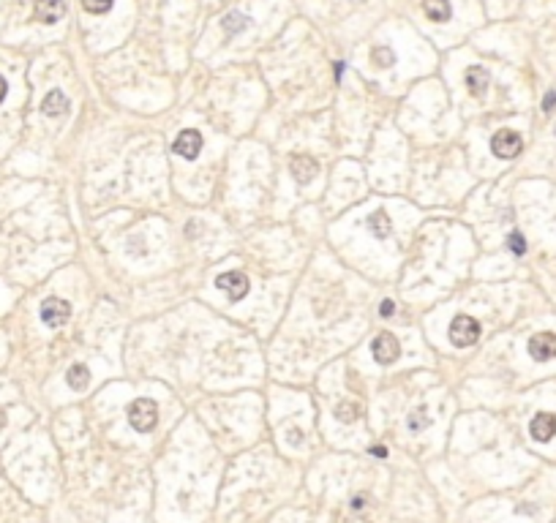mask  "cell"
Wrapping results in <instances>:
<instances>
[{"label": "cell", "mask_w": 556, "mask_h": 523, "mask_svg": "<svg viewBox=\"0 0 556 523\" xmlns=\"http://www.w3.org/2000/svg\"><path fill=\"white\" fill-rule=\"evenodd\" d=\"M69 316H71V305L66 300L60 298L44 300V305H41V322L47 327H60V324L69 322Z\"/></svg>", "instance_id": "4"}, {"label": "cell", "mask_w": 556, "mask_h": 523, "mask_svg": "<svg viewBox=\"0 0 556 523\" xmlns=\"http://www.w3.org/2000/svg\"><path fill=\"white\" fill-rule=\"evenodd\" d=\"M66 14V3L63 0H36L33 8V19L41 25H55L60 22V16Z\"/></svg>", "instance_id": "7"}, {"label": "cell", "mask_w": 556, "mask_h": 523, "mask_svg": "<svg viewBox=\"0 0 556 523\" xmlns=\"http://www.w3.org/2000/svg\"><path fill=\"white\" fill-rule=\"evenodd\" d=\"M371 60H374V66H379V69H390V66L396 63V52H393L390 47H374Z\"/></svg>", "instance_id": "17"}, {"label": "cell", "mask_w": 556, "mask_h": 523, "mask_svg": "<svg viewBox=\"0 0 556 523\" xmlns=\"http://www.w3.org/2000/svg\"><path fill=\"white\" fill-rule=\"evenodd\" d=\"M477 338H480V324H477V319L467 316V313H458V316L453 319V324H450V341H453V346L467 349V346L475 344Z\"/></svg>", "instance_id": "2"}, {"label": "cell", "mask_w": 556, "mask_h": 523, "mask_svg": "<svg viewBox=\"0 0 556 523\" xmlns=\"http://www.w3.org/2000/svg\"><path fill=\"white\" fill-rule=\"evenodd\" d=\"M216 287L221 292H227L232 300H243L248 295V289H251V284H248V278L243 273H221L216 278Z\"/></svg>", "instance_id": "6"}, {"label": "cell", "mask_w": 556, "mask_h": 523, "mask_svg": "<svg viewBox=\"0 0 556 523\" xmlns=\"http://www.w3.org/2000/svg\"><path fill=\"white\" fill-rule=\"evenodd\" d=\"M221 25H224L227 36H232V33H240V30H245V27H248V16H243V14H227Z\"/></svg>", "instance_id": "18"}, {"label": "cell", "mask_w": 556, "mask_h": 523, "mask_svg": "<svg viewBox=\"0 0 556 523\" xmlns=\"http://www.w3.org/2000/svg\"><path fill=\"white\" fill-rule=\"evenodd\" d=\"M423 11L428 14L431 22H447L453 14L450 0H423Z\"/></svg>", "instance_id": "13"}, {"label": "cell", "mask_w": 556, "mask_h": 523, "mask_svg": "<svg viewBox=\"0 0 556 523\" xmlns=\"http://www.w3.org/2000/svg\"><path fill=\"white\" fill-rule=\"evenodd\" d=\"M428 425H431V414H425V409H417V412L409 414V431L420 434V431H425Z\"/></svg>", "instance_id": "19"}, {"label": "cell", "mask_w": 556, "mask_h": 523, "mask_svg": "<svg viewBox=\"0 0 556 523\" xmlns=\"http://www.w3.org/2000/svg\"><path fill=\"white\" fill-rule=\"evenodd\" d=\"M172 150H175L177 155H183V158H197V155H199V150H202V134H199V131H194V129L180 131V137L175 140Z\"/></svg>", "instance_id": "9"}, {"label": "cell", "mask_w": 556, "mask_h": 523, "mask_svg": "<svg viewBox=\"0 0 556 523\" xmlns=\"http://www.w3.org/2000/svg\"><path fill=\"white\" fill-rule=\"evenodd\" d=\"M129 423H131V428L140 431V434L153 431L156 423H159V406H156V401H151V398H137V401L129 406Z\"/></svg>", "instance_id": "1"}, {"label": "cell", "mask_w": 556, "mask_h": 523, "mask_svg": "<svg viewBox=\"0 0 556 523\" xmlns=\"http://www.w3.org/2000/svg\"><path fill=\"white\" fill-rule=\"evenodd\" d=\"M507 245H510V251H513V254H518V256H521V254L526 251V243H524V237H521L518 232H513V234H510Z\"/></svg>", "instance_id": "22"}, {"label": "cell", "mask_w": 556, "mask_h": 523, "mask_svg": "<svg viewBox=\"0 0 556 523\" xmlns=\"http://www.w3.org/2000/svg\"><path fill=\"white\" fill-rule=\"evenodd\" d=\"M368 229H371V234H374V237L388 240V234L393 232V221L388 219V213H385V210H377V213L368 219Z\"/></svg>", "instance_id": "14"}, {"label": "cell", "mask_w": 556, "mask_h": 523, "mask_svg": "<svg viewBox=\"0 0 556 523\" xmlns=\"http://www.w3.org/2000/svg\"><path fill=\"white\" fill-rule=\"evenodd\" d=\"M357 403H341L338 409H335V420H341V423H355L357 420Z\"/></svg>", "instance_id": "20"}, {"label": "cell", "mask_w": 556, "mask_h": 523, "mask_svg": "<svg viewBox=\"0 0 556 523\" xmlns=\"http://www.w3.org/2000/svg\"><path fill=\"white\" fill-rule=\"evenodd\" d=\"M66 381H69L71 390H85L87 381H90V371L85 366H71L69 374H66Z\"/></svg>", "instance_id": "16"}, {"label": "cell", "mask_w": 556, "mask_h": 523, "mask_svg": "<svg viewBox=\"0 0 556 523\" xmlns=\"http://www.w3.org/2000/svg\"><path fill=\"white\" fill-rule=\"evenodd\" d=\"M467 87H469L472 96H482L485 87H488V71H485L482 66H472V69L467 71Z\"/></svg>", "instance_id": "15"}, {"label": "cell", "mask_w": 556, "mask_h": 523, "mask_svg": "<svg viewBox=\"0 0 556 523\" xmlns=\"http://www.w3.org/2000/svg\"><path fill=\"white\" fill-rule=\"evenodd\" d=\"M3 425H5V412L0 409V428H3Z\"/></svg>", "instance_id": "28"}, {"label": "cell", "mask_w": 556, "mask_h": 523, "mask_svg": "<svg viewBox=\"0 0 556 523\" xmlns=\"http://www.w3.org/2000/svg\"><path fill=\"white\" fill-rule=\"evenodd\" d=\"M363 504H366L363 496H355V499H352V507H355V510H363Z\"/></svg>", "instance_id": "25"}, {"label": "cell", "mask_w": 556, "mask_h": 523, "mask_svg": "<svg viewBox=\"0 0 556 523\" xmlns=\"http://www.w3.org/2000/svg\"><path fill=\"white\" fill-rule=\"evenodd\" d=\"M371 352H374V360H377V363L390 366V363H396L398 355H401V344H398V338L393 333H382V335H377Z\"/></svg>", "instance_id": "5"}, {"label": "cell", "mask_w": 556, "mask_h": 523, "mask_svg": "<svg viewBox=\"0 0 556 523\" xmlns=\"http://www.w3.org/2000/svg\"><path fill=\"white\" fill-rule=\"evenodd\" d=\"M289 169H292L295 180L309 183V180H314V175L319 172V164L311 158V155H295V158L289 161Z\"/></svg>", "instance_id": "11"}, {"label": "cell", "mask_w": 556, "mask_h": 523, "mask_svg": "<svg viewBox=\"0 0 556 523\" xmlns=\"http://www.w3.org/2000/svg\"><path fill=\"white\" fill-rule=\"evenodd\" d=\"M554 107H556V90H551V93L546 96V101H543V109H546V112H551Z\"/></svg>", "instance_id": "24"}, {"label": "cell", "mask_w": 556, "mask_h": 523, "mask_svg": "<svg viewBox=\"0 0 556 523\" xmlns=\"http://www.w3.org/2000/svg\"><path fill=\"white\" fill-rule=\"evenodd\" d=\"M112 3H115V0H82V8H85L87 14H107V11L112 8Z\"/></svg>", "instance_id": "21"}, {"label": "cell", "mask_w": 556, "mask_h": 523, "mask_svg": "<svg viewBox=\"0 0 556 523\" xmlns=\"http://www.w3.org/2000/svg\"><path fill=\"white\" fill-rule=\"evenodd\" d=\"M379 313H382L385 319H388V316H393V313H396V302H393V300H385V302H382V308H379Z\"/></svg>", "instance_id": "23"}, {"label": "cell", "mask_w": 556, "mask_h": 523, "mask_svg": "<svg viewBox=\"0 0 556 523\" xmlns=\"http://www.w3.org/2000/svg\"><path fill=\"white\" fill-rule=\"evenodd\" d=\"M491 150H493L496 158H515V155L524 150V142H521V137H518L515 131L504 129V131H496V134H493Z\"/></svg>", "instance_id": "3"}, {"label": "cell", "mask_w": 556, "mask_h": 523, "mask_svg": "<svg viewBox=\"0 0 556 523\" xmlns=\"http://www.w3.org/2000/svg\"><path fill=\"white\" fill-rule=\"evenodd\" d=\"M41 112H44L47 118H60V115L69 112V98H66L60 90H52V93H47V98L41 101Z\"/></svg>", "instance_id": "12"}, {"label": "cell", "mask_w": 556, "mask_h": 523, "mask_svg": "<svg viewBox=\"0 0 556 523\" xmlns=\"http://www.w3.org/2000/svg\"><path fill=\"white\" fill-rule=\"evenodd\" d=\"M529 431H532V439H535V442H551L556 436V414L540 412V414L532 420Z\"/></svg>", "instance_id": "10"}, {"label": "cell", "mask_w": 556, "mask_h": 523, "mask_svg": "<svg viewBox=\"0 0 556 523\" xmlns=\"http://www.w3.org/2000/svg\"><path fill=\"white\" fill-rule=\"evenodd\" d=\"M529 355H532L537 363L554 360L556 357V335L554 333H537V335L529 341Z\"/></svg>", "instance_id": "8"}, {"label": "cell", "mask_w": 556, "mask_h": 523, "mask_svg": "<svg viewBox=\"0 0 556 523\" xmlns=\"http://www.w3.org/2000/svg\"><path fill=\"white\" fill-rule=\"evenodd\" d=\"M5 90H8V85H5V79H3V76H0V101H3V98H5Z\"/></svg>", "instance_id": "27"}, {"label": "cell", "mask_w": 556, "mask_h": 523, "mask_svg": "<svg viewBox=\"0 0 556 523\" xmlns=\"http://www.w3.org/2000/svg\"><path fill=\"white\" fill-rule=\"evenodd\" d=\"M371 455H377V458H388V449H385V447H371Z\"/></svg>", "instance_id": "26"}]
</instances>
